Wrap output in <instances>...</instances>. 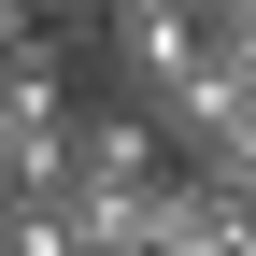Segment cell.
Here are the masks:
<instances>
[{"label":"cell","instance_id":"1","mask_svg":"<svg viewBox=\"0 0 256 256\" xmlns=\"http://www.w3.org/2000/svg\"><path fill=\"white\" fill-rule=\"evenodd\" d=\"M0 256H86L72 200H14V185H0Z\"/></svg>","mask_w":256,"mask_h":256},{"label":"cell","instance_id":"2","mask_svg":"<svg viewBox=\"0 0 256 256\" xmlns=\"http://www.w3.org/2000/svg\"><path fill=\"white\" fill-rule=\"evenodd\" d=\"M28 14H43V28H72V43H86V14H100V0H28Z\"/></svg>","mask_w":256,"mask_h":256}]
</instances>
